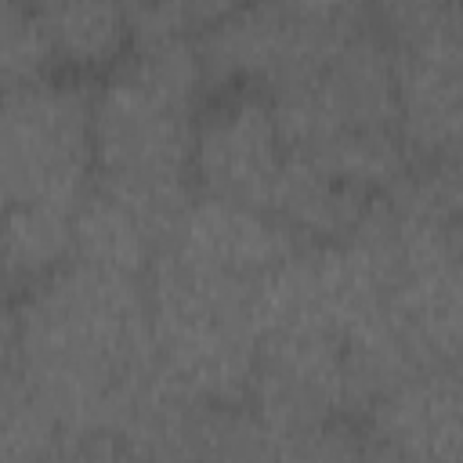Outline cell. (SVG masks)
<instances>
[{
  "label": "cell",
  "mask_w": 463,
  "mask_h": 463,
  "mask_svg": "<svg viewBox=\"0 0 463 463\" xmlns=\"http://www.w3.org/2000/svg\"><path fill=\"white\" fill-rule=\"evenodd\" d=\"M152 365L145 279L72 257L18 297V376L61 430H112Z\"/></svg>",
  "instance_id": "obj_1"
},
{
  "label": "cell",
  "mask_w": 463,
  "mask_h": 463,
  "mask_svg": "<svg viewBox=\"0 0 463 463\" xmlns=\"http://www.w3.org/2000/svg\"><path fill=\"white\" fill-rule=\"evenodd\" d=\"M206 87L199 36L130 47L90 90L94 174L192 181V141Z\"/></svg>",
  "instance_id": "obj_2"
},
{
  "label": "cell",
  "mask_w": 463,
  "mask_h": 463,
  "mask_svg": "<svg viewBox=\"0 0 463 463\" xmlns=\"http://www.w3.org/2000/svg\"><path fill=\"white\" fill-rule=\"evenodd\" d=\"M253 286L163 250L145 275L156 365L213 405H242L260 347Z\"/></svg>",
  "instance_id": "obj_3"
},
{
  "label": "cell",
  "mask_w": 463,
  "mask_h": 463,
  "mask_svg": "<svg viewBox=\"0 0 463 463\" xmlns=\"http://www.w3.org/2000/svg\"><path fill=\"white\" fill-rule=\"evenodd\" d=\"M369 22L373 7L365 4H228L224 14L199 33V54L210 83L268 94L315 76Z\"/></svg>",
  "instance_id": "obj_4"
},
{
  "label": "cell",
  "mask_w": 463,
  "mask_h": 463,
  "mask_svg": "<svg viewBox=\"0 0 463 463\" xmlns=\"http://www.w3.org/2000/svg\"><path fill=\"white\" fill-rule=\"evenodd\" d=\"M394 58V123L412 163L459 159L463 14L456 0H394L373 11Z\"/></svg>",
  "instance_id": "obj_5"
},
{
  "label": "cell",
  "mask_w": 463,
  "mask_h": 463,
  "mask_svg": "<svg viewBox=\"0 0 463 463\" xmlns=\"http://www.w3.org/2000/svg\"><path fill=\"white\" fill-rule=\"evenodd\" d=\"M94 177L90 87L36 80L0 90V199L76 206Z\"/></svg>",
  "instance_id": "obj_6"
},
{
  "label": "cell",
  "mask_w": 463,
  "mask_h": 463,
  "mask_svg": "<svg viewBox=\"0 0 463 463\" xmlns=\"http://www.w3.org/2000/svg\"><path fill=\"white\" fill-rule=\"evenodd\" d=\"M192 195V181L94 174L72 213V257L145 279Z\"/></svg>",
  "instance_id": "obj_7"
},
{
  "label": "cell",
  "mask_w": 463,
  "mask_h": 463,
  "mask_svg": "<svg viewBox=\"0 0 463 463\" xmlns=\"http://www.w3.org/2000/svg\"><path fill=\"white\" fill-rule=\"evenodd\" d=\"M242 405L282 438L347 420L344 344L329 333L264 336Z\"/></svg>",
  "instance_id": "obj_8"
},
{
  "label": "cell",
  "mask_w": 463,
  "mask_h": 463,
  "mask_svg": "<svg viewBox=\"0 0 463 463\" xmlns=\"http://www.w3.org/2000/svg\"><path fill=\"white\" fill-rule=\"evenodd\" d=\"M286 159L264 90H228L203 109L192 141V177L203 195L268 210Z\"/></svg>",
  "instance_id": "obj_9"
},
{
  "label": "cell",
  "mask_w": 463,
  "mask_h": 463,
  "mask_svg": "<svg viewBox=\"0 0 463 463\" xmlns=\"http://www.w3.org/2000/svg\"><path fill=\"white\" fill-rule=\"evenodd\" d=\"M297 246L304 242L268 210L195 192L163 250L195 268L239 282H260Z\"/></svg>",
  "instance_id": "obj_10"
},
{
  "label": "cell",
  "mask_w": 463,
  "mask_h": 463,
  "mask_svg": "<svg viewBox=\"0 0 463 463\" xmlns=\"http://www.w3.org/2000/svg\"><path fill=\"white\" fill-rule=\"evenodd\" d=\"M362 434L412 463H459V369H427L391 387L362 412Z\"/></svg>",
  "instance_id": "obj_11"
},
{
  "label": "cell",
  "mask_w": 463,
  "mask_h": 463,
  "mask_svg": "<svg viewBox=\"0 0 463 463\" xmlns=\"http://www.w3.org/2000/svg\"><path fill=\"white\" fill-rule=\"evenodd\" d=\"M221 409L152 365L130 387L112 434L130 463H203Z\"/></svg>",
  "instance_id": "obj_12"
},
{
  "label": "cell",
  "mask_w": 463,
  "mask_h": 463,
  "mask_svg": "<svg viewBox=\"0 0 463 463\" xmlns=\"http://www.w3.org/2000/svg\"><path fill=\"white\" fill-rule=\"evenodd\" d=\"M369 206L365 195L347 188L336 174H329L315 156L286 148L279 181L268 199V213L282 221L300 242H336L344 239L362 210Z\"/></svg>",
  "instance_id": "obj_13"
},
{
  "label": "cell",
  "mask_w": 463,
  "mask_h": 463,
  "mask_svg": "<svg viewBox=\"0 0 463 463\" xmlns=\"http://www.w3.org/2000/svg\"><path fill=\"white\" fill-rule=\"evenodd\" d=\"M69 203H7L0 213V282L4 289H33L72 260Z\"/></svg>",
  "instance_id": "obj_14"
},
{
  "label": "cell",
  "mask_w": 463,
  "mask_h": 463,
  "mask_svg": "<svg viewBox=\"0 0 463 463\" xmlns=\"http://www.w3.org/2000/svg\"><path fill=\"white\" fill-rule=\"evenodd\" d=\"M47 29L54 61L80 69L116 65L127 43V7L101 0H47L36 7Z\"/></svg>",
  "instance_id": "obj_15"
},
{
  "label": "cell",
  "mask_w": 463,
  "mask_h": 463,
  "mask_svg": "<svg viewBox=\"0 0 463 463\" xmlns=\"http://www.w3.org/2000/svg\"><path fill=\"white\" fill-rule=\"evenodd\" d=\"M54 51L40 11L29 4L0 0V90L47 80Z\"/></svg>",
  "instance_id": "obj_16"
},
{
  "label": "cell",
  "mask_w": 463,
  "mask_h": 463,
  "mask_svg": "<svg viewBox=\"0 0 463 463\" xmlns=\"http://www.w3.org/2000/svg\"><path fill=\"white\" fill-rule=\"evenodd\" d=\"M282 434L264 427L246 405H224L203 463H279Z\"/></svg>",
  "instance_id": "obj_17"
},
{
  "label": "cell",
  "mask_w": 463,
  "mask_h": 463,
  "mask_svg": "<svg viewBox=\"0 0 463 463\" xmlns=\"http://www.w3.org/2000/svg\"><path fill=\"white\" fill-rule=\"evenodd\" d=\"M228 4H206V0H166V4H134L127 7V40L156 43L174 36H199L217 14H224Z\"/></svg>",
  "instance_id": "obj_18"
},
{
  "label": "cell",
  "mask_w": 463,
  "mask_h": 463,
  "mask_svg": "<svg viewBox=\"0 0 463 463\" xmlns=\"http://www.w3.org/2000/svg\"><path fill=\"white\" fill-rule=\"evenodd\" d=\"M40 463H130V456L112 430H61Z\"/></svg>",
  "instance_id": "obj_19"
},
{
  "label": "cell",
  "mask_w": 463,
  "mask_h": 463,
  "mask_svg": "<svg viewBox=\"0 0 463 463\" xmlns=\"http://www.w3.org/2000/svg\"><path fill=\"white\" fill-rule=\"evenodd\" d=\"M0 369H18V300L0 289Z\"/></svg>",
  "instance_id": "obj_20"
},
{
  "label": "cell",
  "mask_w": 463,
  "mask_h": 463,
  "mask_svg": "<svg viewBox=\"0 0 463 463\" xmlns=\"http://www.w3.org/2000/svg\"><path fill=\"white\" fill-rule=\"evenodd\" d=\"M0 289H4V282H0ZM7 293H11V289H7Z\"/></svg>",
  "instance_id": "obj_21"
}]
</instances>
